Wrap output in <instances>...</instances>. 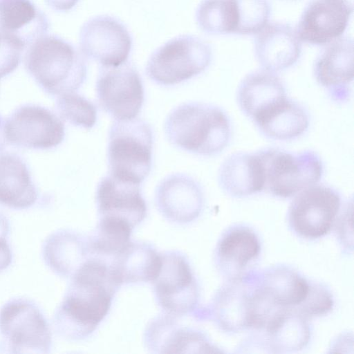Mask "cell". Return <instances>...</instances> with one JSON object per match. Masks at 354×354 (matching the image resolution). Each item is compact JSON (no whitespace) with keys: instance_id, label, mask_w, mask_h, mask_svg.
Listing matches in <instances>:
<instances>
[{"instance_id":"obj_1","label":"cell","mask_w":354,"mask_h":354,"mask_svg":"<svg viewBox=\"0 0 354 354\" xmlns=\"http://www.w3.org/2000/svg\"><path fill=\"white\" fill-rule=\"evenodd\" d=\"M120 284L111 267L91 260L72 275L71 285L53 317L55 330L76 339L91 333L106 315Z\"/></svg>"},{"instance_id":"obj_2","label":"cell","mask_w":354,"mask_h":354,"mask_svg":"<svg viewBox=\"0 0 354 354\" xmlns=\"http://www.w3.org/2000/svg\"><path fill=\"white\" fill-rule=\"evenodd\" d=\"M164 129L171 144L201 156L221 152L232 135L226 113L215 105L201 102L183 103L172 109L165 120Z\"/></svg>"},{"instance_id":"obj_3","label":"cell","mask_w":354,"mask_h":354,"mask_svg":"<svg viewBox=\"0 0 354 354\" xmlns=\"http://www.w3.org/2000/svg\"><path fill=\"white\" fill-rule=\"evenodd\" d=\"M24 63L38 85L57 96L75 92L83 84L87 73L82 52L55 35H45L30 44Z\"/></svg>"},{"instance_id":"obj_4","label":"cell","mask_w":354,"mask_h":354,"mask_svg":"<svg viewBox=\"0 0 354 354\" xmlns=\"http://www.w3.org/2000/svg\"><path fill=\"white\" fill-rule=\"evenodd\" d=\"M153 136L145 120H116L108 138L107 160L110 175L140 185L149 175L152 164Z\"/></svg>"},{"instance_id":"obj_5","label":"cell","mask_w":354,"mask_h":354,"mask_svg":"<svg viewBox=\"0 0 354 354\" xmlns=\"http://www.w3.org/2000/svg\"><path fill=\"white\" fill-rule=\"evenodd\" d=\"M263 178V190L280 198L292 196L315 185L322 177L323 162L317 153H291L279 148L256 151Z\"/></svg>"},{"instance_id":"obj_6","label":"cell","mask_w":354,"mask_h":354,"mask_svg":"<svg viewBox=\"0 0 354 354\" xmlns=\"http://www.w3.org/2000/svg\"><path fill=\"white\" fill-rule=\"evenodd\" d=\"M210 46L198 37L183 35L158 47L149 57L146 73L162 86L175 85L203 72L210 64Z\"/></svg>"},{"instance_id":"obj_7","label":"cell","mask_w":354,"mask_h":354,"mask_svg":"<svg viewBox=\"0 0 354 354\" xmlns=\"http://www.w3.org/2000/svg\"><path fill=\"white\" fill-rule=\"evenodd\" d=\"M0 333L14 353H48L51 348L47 320L38 306L28 299H12L2 306Z\"/></svg>"},{"instance_id":"obj_8","label":"cell","mask_w":354,"mask_h":354,"mask_svg":"<svg viewBox=\"0 0 354 354\" xmlns=\"http://www.w3.org/2000/svg\"><path fill=\"white\" fill-rule=\"evenodd\" d=\"M6 140L17 147L49 149L65 137L62 120L50 109L28 104L16 109L4 123Z\"/></svg>"},{"instance_id":"obj_9","label":"cell","mask_w":354,"mask_h":354,"mask_svg":"<svg viewBox=\"0 0 354 354\" xmlns=\"http://www.w3.org/2000/svg\"><path fill=\"white\" fill-rule=\"evenodd\" d=\"M96 94L101 107L116 120L136 118L145 99L142 79L127 62L117 66H102Z\"/></svg>"},{"instance_id":"obj_10","label":"cell","mask_w":354,"mask_h":354,"mask_svg":"<svg viewBox=\"0 0 354 354\" xmlns=\"http://www.w3.org/2000/svg\"><path fill=\"white\" fill-rule=\"evenodd\" d=\"M341 205V196L337 191L315 184L298 193L290 205L288 219L300 236L319 238L330 230Z\"/></svg>"},{"instance_id":"obj_11","label":"cell","mask_w":354,"mask_h":354,"mask_svg":"<svg viewBox=\"0 0 354 354\" xmlns=\"http://www.w3.org/2000/svg\"><path fill=\"white\" fill-rule=\"evenodd\" d=\"M80 48L84 56L102 66H117L126 62L133 46L127 27L117 18L103 15L89 19L82 26Z\"/></svg>"},{"instance_id":"obj_12","label":"cell","mask_w":354,"mask_h":354,"mask_svg":"<svg viewBox=\"0 0 354 354\" xmlns=\"http://www.w3.org/2000/svg\"><path fill=\"white\" fill-rule=\"evenodd\" d=\"M353 11L347 0H311L296 28L299 39L312 45H326L346 30Z\"/></svg>"},{"instance_id":"obj_13","label":"cell","mask_w":354,"mask_h":354,"mask_svg":"<svg viewBox=\"0 0 354 354\" xmlns=\"http://www.w3.org/2000/svg\"><path fill=\"white\" fill-rule=\"evenodd\" d=\"M313 73L333 101H347L353 80V39L339 37L326 44L315 59Z\"/></svg>"},{"instance_id":"obj_14","label":"cell","mask_w":354,"mask_h":354,"mask_svg":"<svg viewBox=\"0 0 354 354\" xmlns=\"http://www.w3.org/2000/svg\"><path fill=\"white\" fill-rule=\"evenodd\" d=\"M153 281L158 300L167 312L184 313L195 304L194 279L187 262L181 256H162L161 266Z\"/></svg>"},{"instance_id":"obj_15","label":"cell","mask_w":354,"mask_h":354,"mask_svg":"<svg viewBox=\"0 0 354 354\" xmlns=\"http://www.w3.org/2000/svg\"><path fill=\"white\" fill-rule=\"evenodd\" d=\"M256 58L266 71L278 72L295 64L301 53L296 30L288 24H267L254 41Z\"/></svg>"},{"instance_id":"obj_16","label":"cell","mask_w":354,"mask_h":354,"mask_svg":"<svg viewBox=\"0 0 354 354\" xmlns=\"http://www.w3.org/2000/svg\"><path fill=\"white\" fill-rule=\"evenodd\" d=\"M96 202L101 217H113L128 223L133 228L147 213L140 185L117 179L110 174L97 186Z\"/></svg>"},{"instance_id":"obj_17","label":"cell","mask_w":354,"mask_h":354,"mask_svg":"<svg viewBox=\"0 0 354 354\" xmlns=\"http://www.w3.org/2000/svg\"><path fill=\"white\" fill-rule=\"evenodd\" d=\"M156 203L160 211L169 218L189 221L200 214L204 196L199 183L183 174L165 177L156 189Z\"/></svg>"},{"instance_id":"obj_18","label":"cell","mask_w":354,"mask_h":354,"mask_svg":"<svg viewBox=\"0 0 354 354\" xmlns=\"http://www.w3.org/2000/svg\"><path fill=\"white\" fill-rule=\"evenodd\" d=\"M48 21L30 0L0 1V30L23 50L45 35Z\"/></svg>"},{"instance_id":"obj_19","label":"cell","mask_w":354,"mask_h":354,"mask_svg":"<svg viewBox=\"0 0 354 354\" xmlns=\"http://www.w3.org/2000/svg\"><path fill=\"white\" fill-rule=\"evenodd\" d=\"M287 97L282 80L273 72L256 71L239 85L236 100L242 112L252 121Z\"/></svg>"},{"instance_id":"obj_20","label":"cell","mask_w":354,"mask_h":354,"mask_svg":"<svg viewBox=\"0 0 354 354\" xmlns=\"http://www.w3.org/2000/svg\"><path fill=\"white\" fill-rule=\"evenodd\" d=\"M38 190L26 162L14 153L0 155V204L15 209L32 206Z\"/></svg>"},{"instance_id":"obj_21","label":"cell","mask_w":354,"mask_h":354,"mask_svg":"<svg viewBox=\"0 0 354 354\" xmlns=\"http://www.w3.org/2000/svg\"><path fill=\"white\" fill-rule=\"evenodd\" d=\"M221 188L233 197L263 191L261 168L255 153L236 152L222 162L218 174Z\"/></svg>"},{"instance_id":"obj_22","label":"cell","mask_w":354,"mask_h":354,"mask_svg":"<svg viewBox=\"0 0 354 354\" xmlns=\"http://www.w3.org/2000/svg\"><path fill=\"white\" fill-rule=\"evenodd\" d=\"M266 137L290 140L303 135L308 128L309 117L299 103L288 98L277 104L254 121Z\"/></svg>"},{"instance_id":"obj_23","label":"cell","mask_w":354,"mask_h":354,"mask_svg":"<svg viewBox=\"0 0 354 354\" xmlns=\"http://www.w3.org/2000/svg\"><path fill=\"white\" fill-rule=\"evenodd\" d=\"M112 272L122 283L153 281L160 270L162 256L145 245L130 244L116 255Z\"/></svg>"},{"instance_id":"obj_24","label":"cell","mask_w":354,"mask_h":354,"mask_svg":"<svg viewBox=\"0 0 354 354\" xmlns=\"http://www.w3.org/2000/svg\"><path fill=\"white\" fill-rule=\"evenodd\" d=\"M42 254L46 264L56 274L72 276L83 263L85 248L80 237L66 230L50 234L44 241Z\"/></svg>"},{"instance_id":"obj_25","label":"cell","mask_w":354,"mask_h":354,"mask_svg":"<svg viewBox=\"0 0 354 354\" xmlns=\"http://www.w3.org/2000/svg\"><path fill=\"white\" fill-rule=\"evenodd\" d=\"M261 288L277 307L295 309L307 297L310 285L292 270L277 268L268 272Z\"/></svg>"},{"instance_id":"obj_26","label":"cell","mask_w":354,"mask_h":354,"mask_svg":"<svg viewBox=\"0 0 354 354\" xmlns=\"http://www.w3.org/2000/svg\"><path fill=\"white\" fill-rule=\"evenodd\" d=\"M259 241L249 228L236 227L229 230L221 239L217 254L225 270L241 271L259 255Z\"/></svg>"},{"instance_id":"obj_27","label":"cell","mask_w":354,"mask_h":354,"mask_svg":"<svg viewBox=\"0 0 354 354\" xmlns=\"http://www.w3.org/2000/svg\"><path fill=\"white\" fill-rule=\"evenodd\" d=\"M264 328L271 348L276 351L301 349L308 343L310 337L305 316L293 308L280 311Z\"/></svg>"},{"instance_id":"obj_28","label":"cell","mask_w":354,"mask_h":354,"mask_svg":"<svg viewBox=\"0 0 354 354\" xmlns=\"http://www.w3.org/2000/svg\"><path fill=\"white\" fill-rule=\"evenodd\" d=\"M195 17L198 27L207 34H236L239 21L237 1L202 0Z\"/></svg>"},{"instance_id":"obj_29","label":"cell","mask_w":354,"mask_h":354,"mask_svg":"<svg viewBox=\"0 0 354 354\" xmlns=\"http://www.w3.org/2000/svg\"><path fill=\"white\" fill-rule=\"evenodd\" d=\"M221 292L218 301L219 322L226 328L250 327L252 293L248 295L245 289L234 286Z\"/></svg>"},{"instance_id":"obj_30","label":"cell","mask_w":354,"mask_h":354,"mask_svg":"<svg viewBox=\"0 0 354 354\" xmlns=\"http://www.w3.org/2000/svg\"><path fill=\"white\" fill-rule=\"evenodd\" d=\"M132 229L126 221L113 217H101L91 238V247L99 254L116 256L130 244Z\"/></svg>"},{"instance_id":"obj_31","label":"cell","mask_w":354,"mask_h":354,"mask_svg":"<svg viewBox=\"0 0 354 354\" xmlns=\"http://www.w3.org/2000/svg\"><path fill=\"white\" fill-rule=\"evenodd\" d=\"M55 109L61 119L73 125L89 129L96 122L97 110L95 105L75 92L59 95Z\"/></svg>"},{"instance_id":"obj_32","label":"cell","mask_w":354,"mask_h":354,"mask_svg":"<svg viewBox=\"0 0 354 354\" xmlns=\"http://www.w3.org/2000/svg\"><path fill=\"white\" fill-rule=\"evenodd\" d=\"M239 21L236 34H257L268 23L270 6L268 0H236Z\"/></svg>"},{"instance_id":"obj_33","label":"cell","mask_w":354,"mask_h":354,"mask_svg":"<svg viewBox=\"0 0 354 354\" xmlns=\"http://www.w3.org/2000/svg\"><path fill=\"white\" fill-rule=\"evenodd\" d=\"M330 293L319 286H310L304 301L295 310L304 316L317 315L328 313L333 306Z\"/></svg>"},{"instance_id":"obj_34","label":"cell","mask_w":354,"mask_h":354,"mask_svg":"<svg viewBox=\"0 0 354 354\" xmlns=\"http://www.w3.org/2000/svg\"><path fill=\"white\" fill-rule=\"evenodd\" d=\"M23 49L0 30V80L19 66Z\"/></svg>"},{"instance_id":"obj_35","label":"cell","mask_w":354,"mask_h":354,"mask_svg":"<svg viewBox=\"0 0 354 354\" xmlns=\"http://www.w3.org/2000/svg\"><path fill=\"white\" fill-rule=\"evenodd\" d=\"M9 232V223L6 217L0 213V271L6 269L11 263L12 254L6 240Z\"/></svg>"},{"instance_id":"obj_36","label":"cell","mask_w":354,"mask_h":354,"mask_svg":"<svg viewBox=\"0 0 354 354\" xmlns=\"http://www.w3.org/2000/svg\"><path fill=\"white\" fill-rule=\"evenodd\" d=\"M45 1L57 11L66 12L73 8L79 0H45Z\"/></svg>"},{"instance_id":"obj_37","label":"cell","mask_w":354,"mask_h":354,"mask_svg":"<svg viewBox=\"0 0 354 354\" xmlns=\"http://www.w3.org/2000/svg\"><path fill=\"white\" fill-rule=\"evenodd\" d=\"M4 123L0 117V152L4 149L6 144V138L3 131Z\"/></svg>"},{"instance_id":"obj_38","label":"cell","mask_w":354,"mask_h":354,"mask_svg":"<svg viewBox=\"0 0 354 354\" xmlns=\"http://www.w3.org/2000/svg\"><path fill=\"white\" fill-rule=\"evenodd\" d=\"M1 1V0H0Z\"/></svg>"}]
</instances>
